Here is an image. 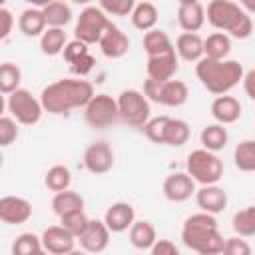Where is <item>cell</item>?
I'll return each instance as SVG.
<instances>
[{"mask_svg": "<svg viewBox=\"0 0 255 255\" xmlns=\"http://www.w3.org/2000/svg\"><path fill=\"white\" fill-rule=\"evenodd\" d=\"M94 96H96L94 86L88 80L62 78V80L48 84L42 90L40 102L44 106V112H48L52 116H66L72 110L86 108Z\"/></svg>", "mask_w": 255, "mask_h": 255, "instance_id": "1", "label": "cell"}, {"mask_svg": "<svg viewBox=\"0 0 255 255\" xmlns=\"http://www.w3.org/2000/svg\"><path fill=\"white\" fill-rule=\"evenodd\" d=\"M181 241L185 247H189L199 255H221L225 245L215 215L203 211L193 213L183 221Z\"/></svg>", "mask_w": 255, "mask_h": 255, "instance_id": "2", "label": "cell"}, {"mask_svg": "<svg viewBox=\"0 0 255 255\" xmlns=\"http://www.w3.org/2000/svg\"><path fill=\"white\" fill-rule=\"evenodd\" d=\"M205 20L215 30L237 40L249 38L255 30V22L251 20V16L239 6V2L231 0H211L205 6Z\"/></svg>", "mask_w": 255, "mask_h": 255, "instance_id": "3", "label": "cell"}, {"mask_svg": "<svg viewBox=\"0 0 255 255\" xmlns=\"http://www.w3.org/2000/svg\"><path fill=\"white\" fill-rule=\"evenodd\" d=\"M195 76L201 86L213 96H227L239 82H243V66L237 60H207L201 58L195 64Z\"/></svg>", "mask_w": 255, "mask_h": 255, "instance_id": "4", "label": "cell"}, {"mask_svg": "<svg viewBox=\"0 0 255 255\" xmlns=\"http://www.w3.org/2000/svg\"><path fill=\"white\" fill-rule=\"evenodd\" d=\"M185 171L199 185H217L223 177V161L217 153L199 147L187 155Z\"/></svg>", "mask_w": 255, "mask_h": 255, "instance_id": "5", "label": "cell"}, {"mask_svg": "<svg viewBox=\"0 0 255 255\" xmlns=\"http://www.w3.org/2000/svg\"><path fill=\"white\" fill-rule=\"evenodd\" d=\"M143 96L149 102H155L165 108H179L187 102L189 90L187 84L181 80H167V82H155V80H145L143 82Z\"/></svg>", "mask_w": 255, "mask_h": 255, "instance_id": "6", "label": "cell"}, {"mask_svg": "<svg viewBox=\"0 0 255 255\" xmlns=\"http://www.w3.org/2000/svg\"><path fill=\"white\" fill-rule=\"evenodd\" d=\"M120 120L131 128H143L151 120L149 100L139 90H124L118 96Z\"/></svg>", "mask_w": 255, "mask_h": 255, "instance_id": "7", "label": "cell"}, {"mask_svg": "<svg viewBox=\"0 0 255 255\" xmlns=\"http://www.w3.org/2000/svg\"><path fill=\"white\" fill-rule=\"evenodd\" d=\"M110 24L112 22H110L108 14L100 6H86L78 16L74 36H76V40H80L88 46L90 44H100V40H102V36L108 30Z\"/></svg>", "mask_w": 255, "mask_h": 255, "instance_id": "8", "label": "cell"}, {"mask_svg": "<svg viewBox=\"0 0 255 255\" xmlns=\"http://www.w3.org/2000/svg\"><path fill=\"white\" fill-rule=\"evenodd\" d=\"M6 108H8L10 116L22 126L38 124L44 114V106H42L40 98L32 96V92L26 88H20L14 94L6 96Z\"/></svg>", "mask_w": 255, "mask_h": 255, "instance_id": "9", "label": "cell"}, {"mask_svg": "<svg viewBox=\"0 0 255 255\" xmlns=\"http://www.w3.org/2000/svg\"><path fill=\"white\" fill-rule=\"evenodd\" d=\"M84 120L94 129H106L120 120L118 100L110 94H96L90 104L84 108Z\"/></svg>", "mask_w": 255, "mask_h": 255, "instance_id": "10", "label": "cell"}, {"mask_svg": "<svg viewBox=\"0 0 255 255\" xmlns=\"http://www.w3.org/2000/svg\"><path fill=\"white\" fill-rule=\"evenodd\" d=\"M114 161H116L114 149L104 139L92 141L86 147V151H84V167L92 175H104V173H108L114 167Z\"/></svg>", "mask_w": 255, "mask_h": 255, "instance_id": "11", "label": "cell"}, {"mask_svg": "<svg viewBox=\"0 0 255 255\" xmlns=\"http://www.w3.org/2000/svg\"><path fill=\"white\" fill-rule=\"evenodd\" d=\"M161 191H163V197L167 201H173V203H183L187 201L191 195H195V181L187 175V171H175V173H169L165 179H163V185H161Z\"/></svg>", "mask_w": 255, "mask_h": 255, "instance_id": "12", "label": "cell"}, {"mask_svg": "<svg viewBox=\"0 0 255 255\" xmlns=\"http://www.w3.org/2000/svg\"><path fill=\"white\" fill-rule=\"evenodd\" d=\"M110 235H112V231L108 229L104 219H90L88 229L78 237V241L86 253L98 255V253L106 251V247L110 245Z\"/></svg>", "mask_w": 255, "mask_h": 255, "instance_id": "13", "label": "cell"}, {"mask_svg": "<svg viewBox=\"0 0 255 255\" xmlns=\"http://www.w3.org/2000/svg\"><path fill=\"white\" fill-rule=\"evenodd\" d=\"M32 217V203L18 195H4L0 199V219L8 225H22Z\"/></svg>", "mask_w": 255, "mask_h": 255, "instance_id": "14", "label": "cell"}, {"mask_svg": "<svg viewBox=\"0 0 255 255\" xmlns=\"http://www.w3.org/2000/svg\"><path fill=\"white\" fill-rule=\"evenodd\" d=\"M42 245L50 255H68L76 249V237L62 225H50L42 233Z\"/></svg>", "mask_w": 255, "mask_h": 255, "instance_id": "15", "label": "cell"}, {"mask_svg": "<svg viewBox=\"0 0 255 255\" xmlns=\"http://www.w3.org/2000/svg\"><path fill=\"white\" fill-rule=\"evenodd\" d=\"M104 223L112 233H124L129 231V227L135 223V209L128 201H116L112 203L104 213Z\"/></svg>", "mask_w": 255, "mask_h": 255, "instance_id": "16", "label": "cell"}, {"mask_svg": "<svg viewBox=\"0 0 255 255\" xmlns=\"http://www.w3.org/2000/svg\"><path fill=\"white\" fill-rule=\"evenodd\" d=\"M177 24L183 32L197 34L205 24V6L197 0H183L177 6Z\"/></svg>", "mask_w": 255, "mask_h": 255, "instance_id": "17", "label": "cell"}, {"mask_svg": "<svg viewBox=\"0 0 255 255\" xmlns=\"http://www.w3.org/2000/svg\"><path fill=\"white\" fill-rule=\"evenodd\" d=\"M100 50L110 60L124 58L129 52V38L126 36V32H122V28H118L116 24H110L100 40Z\"/></svg>", "mask_w": 255, "mask_h": 255, "instance_id": "18", "label": "cell"}, {"mask_svg": "<svg viewBox=\"0 0 255 255\" xmlns=\"http://www.w3.org/2000/svg\"><path fill=\"white\" fill-rule=\"evenodd\" d=\"M195 203L203 213L217 215L227 207V193L219 185H201L195 191Z\"/></svg>", "mask_w": 255, "mask_h": 255, "instance_id": "19", "label": "cell"}, {"mask_svg": "<svg viewBox=\"0 0 255 255\" xmlns=\"http://www.w3.org/2000/svg\"><path fill=\"white\" fill-rule=\"evenodd\" d=\"M179 68V58L175 52L163 54V56H155V58H147V78L155 80V82H167L173 80V76L177 74Z\"/></svg>", "mask_w": 255, "mask_h": 255, "instance_id": "20", "label": "cell"}, {"mask_svg": "<svg viewBox=\"0 0 255 255\" xmlns=\"http://www.w3.org/2000/svg\"><path fill=\"white\" fill-rule=\"evenodd\" d=\"M215 124H221V126H229V124H235L241 114H243V108L239 104L237 98L233 96H217L213 102H211V108H209Z\"/></svg>", "mask_w": 255, "mask_h": 255, "instance_id": "21", "label": "cell"}, {"mask_svg": "<svg viewBox=\"0 0 255 255\" xmlns=\"http://www.w3.org/2000/svg\"><path fill=\"white\" fill-rule=\"evenodd\" d=\"M18 28L28 38H42V34L48 30L46 18L42 8H26L18 16Z\"/></svg>", "mask_w": 255, "mask_h": 255, "instance_id": "22", "label": "cell"}, {"mask_svg": "<svg viewBox=\"0 0 255 255\" xmlns=\"http://www.w3.org/2000/svg\"><path fill=\"white\" fill-rule=\"evenodd\" d=\"M175 54L185 62H199L203 58V38L189 32L179 34L175 40Z\"/></svg>", "mask_w": 255, "mask_h": 255, "instance_id": "23", "label": "cell"}, {"mask_svg": "<svg viewBox=\"0 0 255 255\" xmlns=\"http://www.w3.org/2000/svg\"><path fill=\"white\" fill-rule=\"evenodd\" d=\"M141 46H143L147 58H155V56H163V54L175 52V46H173L171 38L159 28H153V30L145 32L143 40H141Z\"/></svg>", "mask_w": 255, "mask_h": 255, "instance_id": "24", "label": "cell"}, {"mask_svg": "<svg viewBox=\"0 0 255 255\" xmlns=\"http://www.w3.org/2000/svg\"><path fill=\"white\" fill-rule=\"evenodd\" d=\"M199 141H201V147L207 149V151H221L227 141H229V133H227V128L221 126V124H207L201 133H199Z\"/></svg>", "mask_w": 255, "mask_h": 255, "instance_id": "25", "label": "cell"}, {"mask_svg": "<svg viewBox=\"0 0 255 255\" xmlns=\"http://www.w3.org/2000/svg\"><path fill=\"white\" fill-rule=\"evenodd\" d=\"M155 241H157V233H155V227L149 221L139 219L129 227V243L135 249H139V251L151 249L155 245Z\"/></svg>", "mask_w": 255, "mask_h": 255, "instance_id": "26", "label": "cell"}, {"mask_svg": "<svg viewBox=\"0 0 255 255\" xmlns=\"http://www.w3.org/2000/svg\"><path fill=\"white\" fill-rule=\"evenodd\" d=\"M231 52V38L223 32H213L203 40V58L207 60H227Z\"/></svg>", "mask_w": 255, "mask_h": 255, "instance_id": "27", "label": "cell"}, {"mask_svg": "<svg viewBox=\"0 0 255 255\" xmlns=\"http://www.w3.org/2000/svg\"><path fill=\"white\" fill-rule=\"evenodd\" d=\"M52 211L58 217H64V215L74 213V211H84V197L78 191H72V189L54 193V197H52Z\"/></svg>", "mask_w": 255, "mask_h": 255, "instance_id": "28", "label": "cell"}, {"mask_svg": "<svg viewBox=\"0 0 255 255\" xmlns=\"http://www.w3.org/2000/svg\"><path fill=\"white\" fill-rule=\"evenodd\" d=\"M129 18H131V24H133L135 30L149 32V30H153L155 24H157V8H155L153 2H147V0L137 2Z\"/></svg>", "mask_w": 255, "mask_h": 255, "instance_id": "29", "label": "cell"}, {"mask_svg": "<svg viewBox=\"0 0 255 255\" xmlns=\"http://www.w3.org/2000/svg\"><path fill=\"white\" fill-rule=\"evenodd\" d=\"M48 28H64L72 20V8L66 2H48L42 6Z\"/></svg>", "mask_w": 255, "mask_h": 255, "instance_id": "30", "label": "cell"}, {"mask_svg": "<svg viewBox=\"0 0 255 255\" xmlns=\"http://www.w3.org/2000/svg\"><path fill=\"white\" fill-rule=\"evenodd\" d=\"M70 183H72V171L68 165H62V163L52 165L44 175V185L54 193L70 189Z\"/></svg>", "mask_w": 255, "mask_h": 255, "instance_id": "31", "label": "cell"}, {"mask_svg": "<svg viewBox=\"0 0 255 255\" xmlns=\"http://www.w3.org/2000/svg\"><path fill=\"white\" fill-rule=\"evenodd\" d=\"M68 44V38H66V32L64 28H48L42 38H40V50L42 54L46 56H58L64 52Z\"/></svg>", "mask_w": 255, "mask_h": 255, "instance_id": "32", "label": "cell"}, {"mask_svg": "<svg viewBox=\"0 0 255 255\" xmlns=\"http://www.w3.org/2000/svg\"><path fill=\"white\" fill-rule=\"evenodd\" d=\"M189 135H191V131H189V124L185 120L169 118L167 128H165V135H163V145L181 147L183 143H187Z\"/></svg>", "mask_w": 255, "mask_h": 255, "instance_id": "33", "label": "cell"}, {"mask_svg": "<svg viewBox=\"0 0 255 255\" xmlns=\"http://www.w3.org/2000/svg\"><path fill=\"white\" fill-rule=\"evenodd\" d=\"M233 163L239 171H255V139H243L235 145Z\"/></svg>", "mask_w": 255, "mask_h": 255, "instance_id": "34", "label": "cell"}, {"mask_svg": "<svg viewBox=\"0 0 255 255\" xmlns=\"http://www.w3.org/2000/svg\"><path fill=\"white\" fill-rule=\"evenodd\" d=\"M231 227L237 237H253L255 235V205L237 211L231 219Z\"/></svg>", "mask_w": 255, "mask_h": 255, "instance_id": "35", "label": "cell"}, {"mask_svg": "<svg viewBox=\"0 0 255 255\" xmlns=\"http://www.w3.org/2000/svg\"><path fill=\"white\" fill-rule=\"evenodd\" d=\"M20 82H22L20 68L12 62H4L0 66V92L4 96H10L16 90H20Z\"/></svg>", "mask_w": 255, "mask_h": 255, "instance_id": "36", "label": "cell"}, {"mask_svg": "<svg viewBox=\"0 0 255 255\" xmlns=\"http://www.w3.org/2000/svg\"><path fill=\"white\" fill-rule=\"evenodd\" d=\"M44 251L42 237L34 233H20L12 243V255H38Z\"/></svg>", "mask_w": 255, "mask_h": 255, "instance_id": "37", "label": "cell"}, {"mask_svg": "<svg viewBox=\"0 0 255 255\" xmlns=\"http://www.w3.org/2000/svg\"><path fill=\"white\" fill-rule=\"evenodd\" d=\"M60 225L64 229H68L76 239L88 229L90 225V217L86 215V211H74V213H68L64 217H60Z\"/></svg>", "mask_w": 255, "mask_h": 255, "instance_id": "38", "label": "cell"}, {"mask_svg": "<svg viewBox=\"0 0 255 255\" xmlns=\"http://www.w3.org/2000/svg\"><path fill=\"white\" fill-rule=\"evenodd\" d=\"M167 122H169V116H157V118H151L141 129H143V133L149 141L163 145V135H165Z\"/></svg>", "mask_w": 255, "mask_h": 255, "instance_id": "39", "label": "cell"}, {"mask_svg": "<svg viewBox=\"0 0 255 255\" xmlns=\"http://www.w3.org/2000/svg\"><path fill=\"white\" fill-rule=\"evenodd\" d=\"M98 6L108 16H131L135 2L133 0H102Z\"/></svg>", "mask_w": 255, "mask_h": 255, "instance_id": "40", "label": "cell"}, {"mask_svg": "<svg viewBox=\"0 0 255 255\" xmlns=\"http://www.w3.org/2000/svg\"><path fill=\"white\" fill-rule=\"evenodd\" d=\"M18 122L12 116H2L0 118V145L8 147L18 139Z\"/></svg>", "mask_w": 255, "mask_h": 255, "instance_id": "41", "label": "cell"}, {"mask_svg": "<svg viewBox=\"0 0 255 255\" xmlns=\"http://www.w3.org/2000/svg\"><path fill=\"white\" fill-rule=\"evenodd\" d=\"M251 245L243 239V237H229L225 239V245H223V251L221 255H251Z\"/></svg>", "mask_w": 255, "mask_h": 255, "instance_id": "42", "label": "cell"}, {"mask_svg": "<svg viewBox=\"0 0 255 255\" xmlns=\"http://www.w3.org/2000/svg\"><path fill=\"white\" fill-rule=\"evenodd\" d=\"M86 54H90L88 44H84V42H80V40H76V38H74L72 42H68L66 48H64V52H62V56H64V60H66L68 64L76 62L78 58H82V56H86Z\"/></svg>", "mask_w": 255, "mask_h": 255, "instance_id": "43", "label": "cell"}, {"mask_svg": "<svg viewBox=\"0 0 255 255\" xmlns=\"http://www.w3.org/2000/svg\"><path fill=\"white\" fill-rule=\"evenodd\" d=\"M94 66H96V58H94L92 54H86V56L78 58L76 62H72V64H70V70H72V74H76L78 78H86V76L94 70Z\"/></svg>", "mask_w": 255, "mask_h": 255, "instance_id": "44", "label": "cell"}, {"mask_svg": "<svg viewBox=\"0 0 255 255\" xmlns=\"http://www.w3.org/2000/svg\"><path fill=\"white\" fill-rule=\"evenodd\" d=\"M149 255H181L177 245L169 239H157L155 245L149 249Z\"/></svg>", "mask_w": 255, "mask_h": 255, "instance_id": "45", "label": "cell"}, {"mask_svg": "<svg viewBox=\"0 0 255 255\" xmlns=\"http://www.w3.org/2000/svg\"><path fill=\"white\" fill-rule=\"evenodd\" d=\"M14 26V16L8 8H0V40H6L12 32Z\"/></svg>", "mask_w": 255, "mask_h": 255, "instance_id": "46", "label": "cell"}, {"mask_svg": "<svg viewBox=\"0 0 255 255\" xmlns=\"http://www.w3.org/2000/svg\"><path fill=\"white\" fill-rule=\"evenodd\" d=\"M243 90H245V94L249 96V100L255 102V70H249V72L243 76Z\"/></svg>", "mask_w": 255, "mask_h": 255, "instance_id": "47", "label": "cell"}, {"mask_svg": "<svg viewBox=\"0 0 255 255\" xmlns=\"http://www.w3.org/2000/svg\"><path fill=\"white\" fill-rule=\"evenodd\" d=\"M239 6L251 16V14H255V0H241L239 2Z\"/></svg>", "mask_w": 255, "mask_h": 255, "instance_id": "48", "label": "cell"}, {"mask_svg": "<svg viewBox=\"0 0 255 255\" xmlns=\"http://www.w3.org/2000/svg\"><path fill=\"white\" fill-rule=\"evenodd\" d=\"M68 255H90V253H86L84 249H74V251H70Z\"/></svg>", "mask_w": 255, "mask_h": 255, "instance_id": "49", "label": "cell"}, {"mask_svg": "<svg viewBox=\"0 0 255 255\" xmlns=\"http://www.w3.org/2000/svg\"><path fill=\"white\" fill-rule=\"evenodd\" d=\"M38 255H50V253H48V251H46V249H44V251H40V253H38Z\"/></svg>", "mask_w": 255, "mask_h": 255, "instance_id": "50", "label": "cell"}]
</instances>
